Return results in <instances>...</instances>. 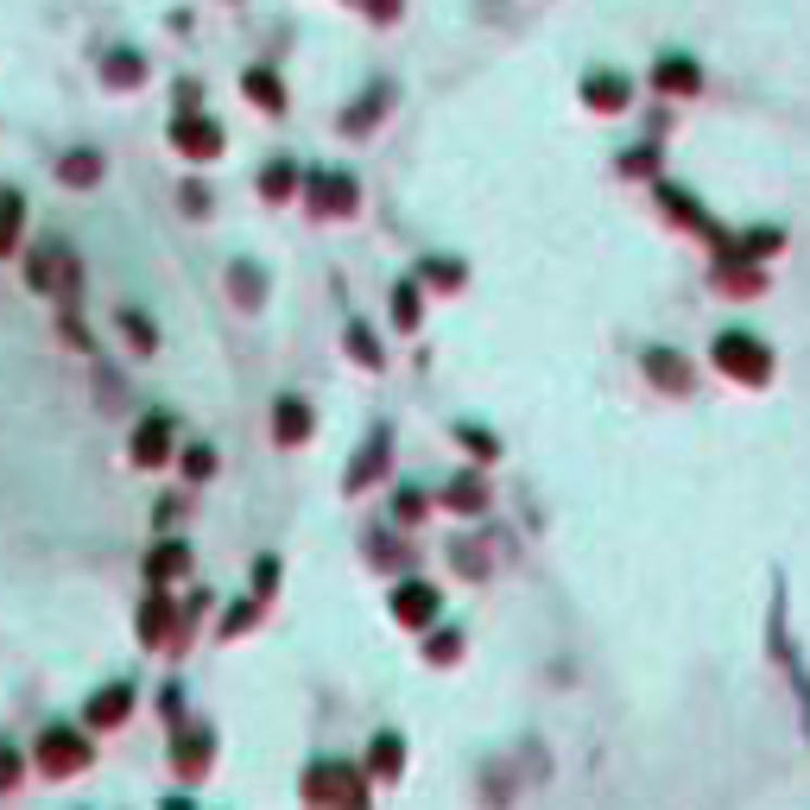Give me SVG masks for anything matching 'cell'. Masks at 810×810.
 Wrapping results in <instances>:
<instances>
[{"label": "cell", "instance_id": "6da1fadb", "mask_svg": "<svg viewBox=\"0 0 810 810\" xmlns=\"http://www.w3.org/2000/svg\"><path fill=\"white\" fill-rule=\"evenodd\" d=\"M26 286L45 298H64V304H76V292H83V266H76V254L64 248V241H45L33 260H26Z\"/></svg>", "mask_w": 810, "mask_h": 810}, {"label": "cell", "instance_id": "7a4b0ae2", "mask_svg": "<svg viewBox=\"0 0 810 810\" xmlns=\"http://www.w3.org/2000/svg\"><path fill=\"white\" fill-rule=\"evenodd\" d=\"M33 760H38L51 779H71V773H83V767H89V741L76 735L71 722H51V729L38 735Z\"/></svg>", "mask_w": 810, "mask_h": 810}, {"label": "cell", "instance_id": "3957f363", "mask_svg": "<svg viewBox=\"0 0 810 810\" xmlns=\"http://www.w3.org/2000/svg\"><path fill=\"white\" fill-rule=\"evenodd\" d=\"M716 362L735 374V380H767L773 374V362H767V349L754 342V336H741V330H729L722 342H716Z\"/></svg>", "mask_w": 810, "mask_h": 810}, {"label": "cell", "instance_id": "277c9868", "mask_svg": "<svg viewBox=\"0 0 810 810\" xmlns=\"http://www.w3.org/2000/svg\"><path fill=\"white\" fill-rule=\"evenodd\" d=\"M304 798L311 805H362V779L349 767H311L304 773Z\"/></svg>", "mask_w": 810, "mask_h": 810}, {"label": "cell", "instance_id": "5b68a950", "mask_svg": "<svg viewBox=\"0 0 810 810\" xmlns=\"http://www.w3.org/2000/svg\"><path fill=\"white\" fill-rule=\"evenodd\" d=\"M172 147L185 152V159H216V152H222V127H216V121H203L197 109H185L178 121H172Z\"/></svg>", "mask_w": 810, "mask_h": 810}, {"label": "cell", "instance_id": "8992f818", "mask_svg": "<svg viewBox=\"0 0 810 810\" xmlns=\"http://www.w3.org/2000/svg\"><path fill=\"white\" fill-rule=\"evenodd\" d=\"M140 640L147 646H165V640L178 646V608H172V595L159 590V583H152V602L140 608Z\"/></svg>", "mask_w": 810, "mask_h": 810}, {"label": "cell", "instance_id": "52a82bcc", "mask_svg": "<svg viewBox=\"0 0 810 810\" xmlns=\"http://www.w3.org/2000/svg\"><path fill=\"white\" fill-rule=\"evenodd\" d=\"M127 709H134V684H102L96 697H89V729H121L127 722Z\"/></svg>", "mask_w": 810, "mask_h": 810}, {"label": "cell", "instance_id": "ba28073f", "mask_svg": "<svg viewBox=\"0 0 810 810\" xmlns=\"http://www.w3.org/2000/svg\"><path fill=\"white\" fill-rule=\"evenodd\" d=\"M311 197H317V210L349 216V210H355V178H342V172H311Z\"/></svg>", "mask_w": 810, "mask_h": 810}, {"label": "cell", "instance_id": "9c48e42d", "mask_svg": "<svg viewBox=\"0 0 810 810\" xmlns=\"http://www.w3.org/2000/svg\"><path fill=\"white\" fill-rule=\"evenodd\" d=\"M172 456V418H147L140 431H134V463L140 469H159Z\"/></svg>", "mask_w": 810, "mask_h": 810}, {"label": "cell", "instance_id": "30bf717a", "mask_svg": "<svg viewBox=\"0 0 810 810\" xmlns=\"http://www.w3.org/2000/svg\"><path fill=\"white\" fill-rule=\"evenodd\" d=\"M210 754H216V735H210V729H190V735L172 747V767L185 779H203L210 773Z\"/></svg>", "mask_w": 810, "mask_h": 810}, {"label": "cell", "instance_id": "8fae6325", "mask_svg": "<svg viewBox=\"0 0 810 810\" xmlns=\"http://www.w3.org/2000/svg\"><path fill=\"white\" fill-rule=\"evenodd\" d=\"M393 615H400L405 627H425L431 615H438V590H425V583H405V590H393Z\"/></svg>", "mask_w": 810, "mask_h": 810}, {"label": "cell", "instance_id": "7c38bea8", "mask_svg": "<svg viewBox=\"0 0 810 810\" xmlns=\"http://www.w3.org/2000/svg\"><path fill=\"white\" fill-rule=\"evenodd\" d=\"M273 438H279V443H304V438H311V405H304V400H279V405H273Z\"/></svg>", "mask_w": 810, "mask_h": 810}, {"label": "cell", "instance_id": "4fadbf2b", "mask_svg": "<svg viewBox=\"0 0 810 810\" xmlns=\"http://www.w3.org/2000/svg\"><path fill=\"white\" fill-rule=\"evenodd\" d=\"M583 96H590V109H602V114H621L627 109V76L621 71H595L590 83H583Z\"/></svg>", "mask_w": 810, "mask_h": 810}, {"label": "cell", "instance_id": "5bb4252c", "mask_svg": "<svg viewBox=\"0 0 810 810\" xmlns=\"http://www.w3.org/2000/svg\"><path fill=\"white\" fill-rule=\"evenodd\" d=\"M20 228H26V197H20V190H0V260L20 248Z\"/></svg>", "mask_w": 810, "mask_h": 810}, {"label": "cell", "instance_id": "9a60e30c", "mask_svg": "<svg viewBox=\"0 0 810 810\" xmlns=\"http://www.w3.org/2000/svg\"><path fill=\"white\" fill-rule=\"evenodd\" d=\"M102 83H114V89L147 83V58H140V51H109V58H102Z\"/></svg>", "mask_w": 810, "mask_h": 810}, {"label": "cell", "instance_id": "2e32d148", "mask_svg": "<svg viewBox=\"0 0 810 810\" xmlns=\"http://www.w3.org/2000/svg\"><path fill=\"white\" fill-rule=\"evenodd\" d=\"M185 570H190V552H185V545H159V552L147 557V577L159 583V590H165L172 577H185Z\"/></svg>", "mask_w": 810, "mask_h": 810}, {"label": "cell", "instance_id": "e0dca14e", "mask_svg": "<svg viewBox=\"0 0 810 810\" xmlns=\"http://www.w3.org/2000/svg\"><path fill=\"white\" fill-rule=\"evenodd\" d=\"M646 374H653L659 387H671V393H684V387H691V368H684V362H678L671 349H653V362H646Z\"/></svg>", "mask_w": 810, "mask_h": 810}, {"label": "cell", "instance_id": "ac0fdd59", "mask_svg": "<svg viewBox=\"0 0 810 810\" xmlns=\"http://www.w3.org/2000/svg\"><path fill=\"white\" fill-rule=\"evenodd\" d=\"M58 178H64V185H96V178H102V159H96V152H71V159L58 165Z\"/></svg>", "mask_w": 810, "mask_h": 810}, {"label": "cell", "instance_id": "d6986e66", "mask_svg": "<svg viewBox=\"0 0 810 810\" xmlns=\"http://www.w3.org/2000/svg\"><path fill=\"white\" fill-rule=\"evenodd\" d=\"M380 463H387V431H374V443H368V456L349 469V488H368L374 476H380Z\"/></svg>", "mask_w": 810, "mask_h": 810}, {"label": "cell", "instance_id": "ffe728a7", "mask_svg": "<svg viewBox=\"0 0 810 810\" xmlns=\"http://www.w3.org/2000/svg\"><path fill=\"white\" fill-rule=\"evenodd\" d=\"M248 96H260V109H286V89H279V76L273 71H248Z\"/></svg>", "mask_w": 810, "mask_h": 810}, {"label": "cell", "instance_id": "44dd1931", "mask_svg": "<svg viewBox=\"0 0 810 810\" xmlns=\"http://www.w3.org/2000/svg\"><path fill=\"white\" fill-rule=\"evenodd\" d=\"M292 185H298V165H292V159H279V165H266V172H260V190H266L273 203H279Z\"/></svg>", "mask_w": 810, "mask_h": 810}, {"label": "cell", "instance_id": "7402d4cb", "mask_svg": "<svg viewBox=\"0 0 810 810\" xmlns=\"http://www.w3.org/2000/svg\"><path fill=\"white\" fill-rule=\"evenodd\" d=\"M228 286H235V298H241V311H254L260 292H266V279H260L254 266H235V273H228Z\"/></svg>", "mask_w": 810, "mask_h": 810}, {"label": "cell", "instance_id": "603a6c76", "mask_svg": "<svg viewBox=\"0 0 810 810\" xmlns=\"http://www.w3.org/2000/svg\"><path fill=\"white\" fill-rule=\"evenodd\" d=\"M481 501H488V494H481V481H476V476L450 481V507H456V514H481Z\"/></svg>", "mask_w": 810, "mask_h": 810}, {"label": "cell", "instance_id": "cb8c5ba5", "mask_svg": "<svg viewBox=\"0 0 810 810\" xmlns=\"http://www.w3.org/2000/svg\"><path fill=\"white\" fill-rule=\"evenodd\" d=\"M665 83V89H684V96H691V89H697V71H691V64H684V58H671V64H659V71H653Z\"/></svg>", "mask_w": 810, "mask_h": 810}, {"label": "cell", "instance_id": "d4e9b609", "mask_svg": "<svg viewBox=\"0 0 810 810\" xmlns=\"http://www.w3.org/2000/svg\"><path fill=\"white\" fill-rule=\"evenodd\" d=\"M121 336H134V349H140V355H152V342H159V336H152V324L140 317V311H121Z\"/></svg>", "mask_w": 810, "mask_h": 810}, {"label": "cell", "instance_id": "484cf974", "mask_svg": "<svg viewBox=\"0 0 810 810\" xmlns=\"http://www.w3.org/2000/svg\"><path fill=\"white\" fill-rule=\"evenodd\" d=\"M374 773H400V735L374 741Z\"/></svg>", "mask_w": 810, "mask_h": 810}, {"label": "cell", "instance_id": "4316f807", "mask_svg": "<svg viewBox=\"0 0 810 810\" xmlns=\"http://www.w3.org/2000/svg\"><path fill=\"white\" fill-rule=\"evenodd\" d=\"M393 317H400V324H418V286H400V292H393Z\"/></svg>", "mask_w": 810, "mask_h": 810}, {"label": "cell", "instance_id": "83f0119b", "mask_svg": "<svg viewBox=\"0 0 810 810\" xmlns=\"http://www.w3.org/2000/svg\"><path fill=\"white\" fill-rule=\"evenodd\" d=\"M456 653H463V633H438L431 640V665H450Z\"/></svg>", "mask_w": 810, "mask_h": 810}, {"label": "cell", "instance_id": "f1b7e54d", "mask_svg": "<svg viewBox=\"0 0 810 810\" xmlns=\"http://www.w3.org/2000/svg\"><path fill=\"white\" fill-rule=\"evenodd\" d=\"M349 349L362 355V368H380V355H374V336H368V330H349Z\"/></svg>", "mask_w": 810, "mask_h": 810}, {"label": "cell", "instance_id": "f546056e", "mask_svg": "<svg viewBox=\"0 0 810 810\" xmlns=\"http://www.w3.org/2000/svg\"><path fill=\"white\" fill-rule=\"evenodd\" d=\"M185 469H190V476H197V481H203V476H210V469H216V456H210V450L197 443V450H185Z\"/></svg>", "mask_w": 810, "mask_h": 810}, {"label": "cell", "instance_id": "4dcf8cb0", "mask_svg": "<svg viewBox=\"0 0 810 810\" xmlns=\"http://www.w3.org/2000/svg\"><path fill=\"white\" fill-rule=\"evenodd\" d=\"M20 767H26V760H20V754H13V747H0V792H7V785H13V779H20Z\"/></svg>", "mask_w": 810, "mask_h": 810}, {"label": "cell", "instance_id": "1f68e13d", "mask_svg": "<svg viewBox=\"0 0 810 810\" xmlns=\"http://www.w3.org/2000/svg\"><path fill=\"white\" fill-rule=\"evenodd\" d=\"M425 514V494H418V488H405L400 494V519H418Z\"/></svg>", "mask_w": 810, "mask_h": 810}, {"label": "cell", "instance_id": "d6a6232c", "mask_svg": "<svg viewBox=\"0 0 810 810\" xmlns=\"http://www.w3.org/2000/svg\"><path fill=\"white\" fill-rule=\"evenodd\" d=\"M185 210H190V216H203V210H210V190L190 185V190H185Z\"/></svg>", "mask_w": 810, "mask_h": 810}]
</instances>
